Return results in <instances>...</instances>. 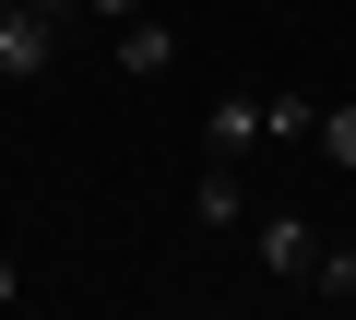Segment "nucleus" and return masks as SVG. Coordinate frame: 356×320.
<instances>
[{"mask_svg":"<svg viewBox=\"0 0 356 320\" xmlns=\"http://www.w3.org/2000/svg\"><path fill=\"white\" fill-rule=\"evenodd\" d=\"M48 60H60V24L24 12V0H0V83H48Z\"/></svg>","mask_w":356,"mask_h":320,"instance_id":"f257e3e1","label":"nucleus"},{"mask_svg":"<svg viewBox=\"0 0 356 320\" xmlns=\"http://www.w3.org/2000/svg\"><path fill=\"white\" fill-rule=\"evenodd\" d=\"M250 249H261V273H273V285H309V261H321V226L285 202V214H261V226H250Z\"/></svg>","mask_w":356,"mask_h":320,"instance_id":"f03ea898","label":"nucleus"},{"mask_svg":"<svg viewBox=\"0 0 356 320\" xmlns=\"http://www.w3.org/2000/svg\"><path fill=\"white\" fill-rule=\"evenodd\" d=\"M202 154H214V167L261 154V95H214V107H202Z\"/></svg>","mask_w":356,"mask_h":320,"instance_id":"7ed1b4c3","label":"nucleus"},{"mask_svg":"<svg viewBox=\"0 0 356 320\" xmlns=\"http://www.w3.org/2000/svg\"><path fill=\"white\" fill-rule=\"evenodd\" d=\"M107 48H119V71H131V83H154V71L178 60V24H154V12H131V24H107Z\"/></svg>","mask_w":356,"mask_h":320,"instance_id":"20e7f679","label":"nucleus"},{"mask_svg":"<svg viewBox=\"0 0 356 320\" xmlns=\"http://www.w3.org/2000/svg\"><path fill=\"white\" fill-rule=\"evenodd\" d=\"M238 214H250L238 167H202V178H191V226H238Z\"/></svg>","mask_w":356,"mask_h":320,"instance_id":"39448f33","label":"nucleus"},{"mask_svg":"<svg viewBox=\"0 0 356 320\" xmlns=\"http://www.w3.org/2000/svg\"><path fill=\"white\" fill-rule=\"evenodd\" d=\"M309 130H321L309 95H261V142H309Z\"/></svg>","mask_w":356,"mask_h":320,"instance_id":"423d86ee","label":"nucleus"},{"mask_svg":"<svg viewBox=\"0 0 356 320\" xmlns=\"http://www.w3.org/2000/svg\"><path fill=\"white\" fill-rule=\"evenodd\" d=\"M309 142H321V167H344V178H356V107H321V130H309Z\"/></svg>","mask_w":356,"mask_h":320,"instance_id":"0eeeda50","label":"nucleus"},{"mask_svg":"<svg viewBox=\"0 0 356 320\" xmlns=\"http://www.w3.org/2000/svg\"><path fill=\"white\" fill-rule=\"evenodd\" d=\"M309 296H332V308H356V249H321V261H309Z\"/></svg>","mask_w":356,"mask_h":320,"instance_id":"6e6552de","label":"nucleus"},{"mask_svg":"<svg viewBox=\"0 0 356 320\" xmlns=\"http://www.w3.org/2000/svg\"><path fill=\"white\" fill-rule=\"evenodd\" d=\"M13 296H24V261H13V249H0V308H13Z\"/></svg>","mask_w":356,"mask_h":320,"instance_id":"1a4fd4ad","label":"nucleus"},{"mask_svg":"<svg viewBox=\"0 0 356 320\" xmlns=\"http://www.w3.org/2000/svg\"><path fill=\"white\" fill-rule=\"evenodd\" d=\"M83 12H95V24H131V12H143V0H83Z\"/></svg>","mask_w":356,"mask_h":320,"instance_id":"9d476101","label":"nucleus"},{"mask_svg":"<svg viewBox=\"0 0 356 320\" xmlns=\"http://www.w3.org/2000/svg\"><path fill=\"white\" fill-rule=\"evenodd\" d=\"M24 12H48V24H72V12H83V0H24Z\"/></svg>","mask_w":356,"mask_h":320,"instance_id":"9b49d317","label":"nucleus"}]
</instances>
